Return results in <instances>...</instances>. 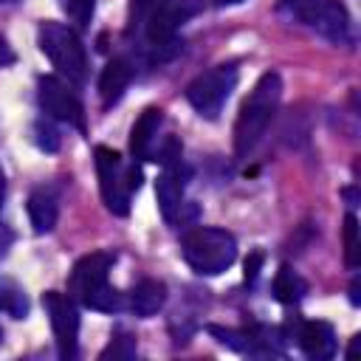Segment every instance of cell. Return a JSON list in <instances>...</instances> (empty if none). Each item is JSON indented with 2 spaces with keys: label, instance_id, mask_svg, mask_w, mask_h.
<instances>
[{
  "label": "cell",
  "instance_id": "1",
  "mask_svg": "<svg viewBox=\"0 0 361 361\" xmlns=\"http://www.w3.org/2000/svg\"><path fill=\"white\" fill-rule=\"evenodd\" d=\"M282 99V79L279 73L268 71L259 76V82L254 85V90L248 93V99L243 102L237 121H234V152L240 158H245L265 135L276 107Z\"/></svg>",
  "mask_w": 361,
  "mask_h": 361
},
{
  "label": "cell",
  "instance_id": "2",
  "mask_svg": "<svg viewBox=\"0 0 361 361\" xmlns=\"http://www.w3.org/2000/svg\"><path fill=\"white\" fill-rule=\"evenodd\" d=\"M180 254H183L186 265L195 274L217 276L226 268H231V262L237 259V240L226 228L197 226V228H192V231L183 234Z\"/></svg>",
  "mask_w": 361,
  "mask_h": 361
},
{
  "label": "cell",
  "instance_id": "3",
  "mask_svg": "<svg viewBox=\"0 0 361 361\" xmlns=\"http://www.w3.org/2000/svg\"><path fill=\"white\" fill-rule=\"evenodd\" d=\"M37 39H39L42 54L59 71V76H65L73 85H82L87 79V54H85V45H82L79 34L71 25L48 20V23L39 25Z\"/></svg>",
  "mask_w": 361,
  "mask_h": 361
},
{
  "label": "cell",
  "instance_id": "4",
  "mask_svg": "<svg viewBox=\"0 0 361 361\" xmlns=\"http://www.w3.org/2000/svg\"><path fill=\"white\" fill-rule=\"evenodd\" d=\"M96 175H99V189L104 197V206L124 217L130 212V195L141 186V169L138 164H124L121 155L110 147H96Z\"/></svg>",
  "mask_w": 361,
  "mask_h": 361
},
{
  "label": "cell",
  "instance_id": "5",
  "mask_svg": "<svg viewBox=\"0 0 361 361\" xmlns=\"http://www.w3.org/2000/svg\"><path fill=\"white\" fill-rule=\"evenodd\" d=\"M276 11L290 23L322 34L330 42L350 39V14L338 0H282Z\"/></svg>",
  "mask_w": 361,
  "mask_h": 361
},
{
  "label": "cell",
  "instance_id": "6",
  "mask_svg": "<svg viewBox=\"0 0 361 361\" xmlns=\"http://www.w3.org/2000/svg\"><path fill=\"white\" fill-rule=\"evenodd\" d=\"M203 0H155L147 14V39L152 45V59H169L175 54V34L178 28L200 14Z\"/></svg>",
  "mask_w": 361,
  "mask_h": 361
},
{
  "label": "cell",
  "instance_id": "7",
  "mask_svg": "<svg viewBox=\"0 0 361 361\" xmlns=\"http://www.w3.org/2000/svg\"><path fill=\"white\" fill-rule=\"evenodd\" d=\"M234 85H237V65H217V68L200 73L186 87V99L203 118H217L223 104L228 102Z\"/></svg>",
  "mask_w": 361,
  "mask_h": 361
},
{
  "label": "cell",
  "instance_id": "8",
  "mask_svg": "<svg viewBox=\"0 0 361 361\" xmlns=\"http://www.w3.org/2000/svg\"><path fill=\"white\" fill-rule=\"evenodd\" d=\"M42 307L51 319L54 336H56V350L59 358H76V341H79V310L76 302L59 290H45L42 293Z\"/></svg>",
  "mask_w": 361,
  "mask_h": 361
},
{
  "label": "cell",
  "instance_id": "9",
  "mask_svg": "<svg viewBox=\"0 0 361 361\" xmlns=\"http://www.w3.org/2000/svg\"><path fill=\"white\" fill-rule=\"evenodd\" d=\"M37 87H39V104L51 118L65 121V124L85 133V107H82L79 96L71 90V85L65 79H59L54 73H45V76H39Z\"/></svg>",
  "mask_w": 361,
  "mask_h": 361
},
{
  "label": "cell",
  "instance_id": "10",
  "mask_svg": "<svg viewBox=\"0 0 361 361\" xmlns=\"http://www.w3.org/2000/svg\"><path fill=\"white\" fill-rule=\"evenodd\" d=\"M113 265V257L104 254V251H96V254H87L82 257L71 276H68V296L79 305H85L102 285H107V271Z\"/></svg>",
  "mask_w": 361,
  "mask_h": 361
},
{
  "label": "cell",
  "instance_id": "11",
  "mask_svg": "<svg viewBox=\"0 0 361 361\" xmlns=\"http://www.w3.org/2000/svg\"><path fill=\"white\" fill-rule=\"evenodd\" d=\"M183 186H186V175H183L180 158L178 161H166L164 172L155 180V200H158L161 217L166 223H175V217H178V212L183 206Z\"/></svg>",
  "mask_w": 361,
  "mask_h": 361
},
{
  "label": "cell",
  "instance_id": "12",
  "mask_svg": "<svg viewBox=\"0 0 361 361\" xmlns=\"http://www.w3.org/2000/svg\"><path fill=\"white\" fill-rule=\"evenodd\" d=\"M299 347L313 361H327L336 355V333L327 322H302L296 330Z\"/></svg>",
  "mask_w": 361,
  "mask_h": 361
},
{
  "label": "cell",
  "instance_id": "13",
  "mask_svg": "<svg viewBox=\"0 0 361 361\" xmlns=\"http://www.w3.org/2000/svg\"><path fill=\"white\" fill-rule=\"evenodd\" d=\"M161 121H164V113L158 107H147L135 118V124L130 130V152H133V161H144V158L152 155V141L158 135Z\"/></svg>",
  "mask_w": 361,
  "mask_h": 361
},
{
  "label": "cell",
  "instance_id": "14",
  "mask_svg": "<svg viewBox=\"0 0 361 361\" xmlns=\"http://www.w3.org/2000/svg\"><path fill=\"white\" fill-rule=\"evenodd\" d=\"M130 79H133V65H130L127 59H121V56L110 59V62L104 65L102 76H99V96H102V104H104V107L116 104V102L124 96Z\"/></svg>",
  "mask_w": 361,
  "mask_h": 361
},
{
  "label": "cell",
  "instance_id": "15",
  "mask_svg": "<svg viewBox=\"0 0 361 361\" xmlns=\"http://www.w3.org/2000/svg\"><path fill=\"white\" fill-rule=\"evenodd\" d=\"M56 214H59V206H56V192L51 186H39L28 195V217L37 234L51 231L56 226Z\"/></svg>",
  "mask_w": 361,
  "mask_h": 361
},
{
  "label": "cell",
  "instance_id": "16",
  "mask_svg": "<svg viewBox=\"0 0 361 361\" xmlns=\"http://www.w3.org/2000/svg\"><path fill=\"white\" fill-rule=\"evenodd\" d=\"M166 302V285L161 279H141L130 293V310L141 319L155 316Z\"/></svg>",
  "mask_w": 361,
  "mask_h": 361
},
{
  "label": "cell",
  "instance_id": "17",
  "mask_svg": "<svg viewBox=\"0 0 361 361\" xmlns=\"http://www.w3.org/2000/svg\"><path fill=\"white\" fill-rule=\"evenodd\" d=\"M271 290H274V299H276V302L293 305V302H299V299L307 293V282H305L290 265H282V268L276 271V276H274Z\"/></svg>",
  "mask_w": 361,
  "mask_h": 361
},
{
  "label": "cell",
  "instance_id": "18",
  "mask_svg": "<svg viewBox=\"0 0 361 361\" xmlns=\"http://www.w3.org/2000/svg\"><path fill=\"white\" fill-rule=\"evenodd\" d=\"M0 307L11 313L14 319H25L28 313V299L14 282H0Z\"/></svg>",
  "mask_w": 361,
  "mask_h": 361
},
{
  "label": "cell",
  "instance_id": "19",
  "mask_svg": "<svg viewBox=\"0 0 361 361\" xmlns=\"http://www.w3.org/2000/svg\"><path fill=\"white\" fill-rule=\"evenodd\" d=\"M358 257H361V248H358V220L355 214H347L344 217V262L350 271L358 268Z\"/></svg>",
  "mask_w": 361,
  "mask_h": 361
},
{
  "label": "cell",
  "instance_id": "20",
  "mask_svg": "<svg viewBox=\"0 0 361 361\" xmlns=\"http://www.w3.org/2000/svg\"><path fill=\"white\" fill-rule=\"evenodd\" d=\"M85 307H90V310H104V313H113V310H121L124 307V296L116 290V288H110V285H102L87 302H85Z\"/></svg>",
  "mask_w": 361,
  "mask_h": 361
},
{
  "label": "cell",
  "instance_id": "21",
  "mask_svg": "<svg viewBox=\"0 0 361 361\" xmlns=\"http://www.w3.org/2000/svg\"><path fill=\"white\" fill-rule=\"evenodd\" d=\"M99 358H102V361H107V358H121V361L135 358V338L127 336V333H116V336L110 338V344L102 350Z\"/></svg>",
  "mask_w": 361,
  "mask_h": 361
},
{
  "label": "cell",
  "instance_id": "22",
  "mask_svg": "<svg viewBox=\"0 0 361 361\" xmlns=\"http://www.w3.org/2000/svg\"><path fill=\"white\" fill-rule=\"evenodd\" d=\"M62 8L76 28H87L93 8H96V0H62Z\"/></svg>",
  "mask_w": 361,
  "mask_h": 361
},
{
  "label": "cell",
  "instance_id": "23",
  "mask_svg": "<svg viewBox=\"0 0 361 361\" xmlns=\"http://www.w3.org/2000/svg\"><path fill=\"white\" fill-rule=\"evenodd\" d=\"M34 133H37V144H39L45 152H56V149H59V135H56V130H54L48 121H37Z\"/></svg>",
  "mask_w": 361,
  "mask_h": 361
},
{
  "label": "cell",
  "instance_id": "24",
  "mask_svg": "<svg viewBox=\"0 0 361 361\" xmlns=\"http://www.w3.org/2000/svg\"><path fill=\"white\" fill-rule=\"evenodd\" d=\"M152 3L155 0H130V28H135V25H141L147 20Z\"/></svg>",
  "mask_w": 361,
  "mask_h": 361
},
{
  "label": "cell",
  "instance_id": "25",
  "mask_svg": "<svg viewBox=\"0 0 361 361\" xmlns=\"http://www.w3.org/2000/svg\"><path fill=\"white\" fill-rule=\"evenodd\" d=\"M262 259H265V254H262V251H254V254H248V259H245V282H254V279L259 276Z\"/></svg>",
  "mask_w": 361,
  "mask_h": 361
},
{
  "label": "cell",
  "instance_id": "26",
  "mask_svg": "<svg viewBox=\"0 0 361 361\" xmlns=\"http://www.w3.org/2000/svg\"><path fill=\"white\" fill-rule=\"evenodd\" d=\"M14 62V51H11V45L0 37V68H6V65H11Z\"/></svg>",
  "mask_w": 361,
  "mask_h": 361
},
{
  "label": "cell",
  "instance_id": "27",
  "mask_svg": "<svg viewBox=\"0 0 361 361\" xmlns=\"http://www.w3.org/2000/svg\"><path fill=\"white\" fill-rule=\"evenodd\" d=\"M11 240H14V237H11V231H8V228H6L3 223H0V257H3L6 251H8V245H11Z\"/></svg>",
  "mask_w": 361,
  "mask_h": 361
},
{
  "label": "cell",
  "instance_id": "28",
  "mask_svg": "<svg viewBox=\"0 0 361 361\" xmlns=\"http://www.w3.org/2000/svg\"><path fill=\"white\" fill-rule=\"evenodd\" d=\"M350 302H353V305H358V302H361V299H358V279L350 285Z\"/></svg>",
  "mask_w": 361,
  "mask_h": 361
},
{
  "label": "cell",
  "instance_id": "29",
  "mask_svg": "<svg viewBox=\"0 0 361 361\" xmlns=\"http://www.w3.org/2000/svg\"><path fill=\"white\" fill-rule=\"evenodd\" d=\"M212 3H214V6H220V8H223V6H234V3H243V0H212Z\"/></svg>",
  "mask_w": 361,
  "mask_h": 361
},
{
  "label": "cell",
  "instance_id": "30",
  "mask_svg": "<svg viewBox=\"0 0 361 361\" xmlns=\"http://www.w3.org/2000/svg\"><path fill=\"white\" fill-rule=\"evenodd\" d=\"M0 3H8V0H0Z\"/></svg>",
  "mask_w": 361,
  "mask_h": 361
}]
</instances>
